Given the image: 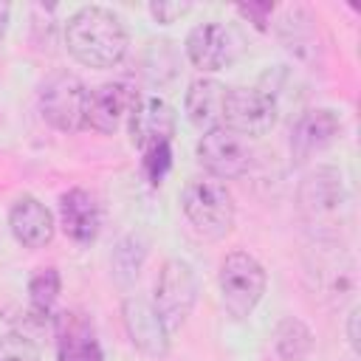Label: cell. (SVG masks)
Wrapping results in <instances>:
<instances>
[{"label": "cell", "mask_w": 361, "mask_h": 361, "mask_svg": "<svg viewBox=\"0 0 361 361\" xmlns=\"http://www.w3.org/2000/svg\"><path fill=\"white\" fill-rule=\"evenodd\" d=\"M68 54L93 71H110L121 65L130 51V34L124 20L107 6H82L65 20Z\"/></svg>", "instance_id": "obj_1"}, {"label": "cell", "mask_w": 361, "mask_h": 361, "mask_svg": "<svg viewBox=\"0 0 361 361\" xmlns=\"http://www.w3.org/2000/svg\"><path fill=\"white\" fill-rule=\"evenodd\" d=\"M296 214L313 240H338L350 220V192L344 172L333 164H316L296 183Z\"/></svg>", "instance_id": "obj_2"}, {"label": "cell", "mask_w": 361, "mask_h": 361, "mask_svg": "<svg viewBox=\"0 0 361 361\" xmlns=\"http://www.w3.org/2000/svg\"><path fill=\"white\" fill-rule=\"evenodd\" d=\"M305 279L313 296L330 307H341L355 296V259L341 240H313L305 254Z\"/></svg>", "instance_id": "obj_3"}, {"label": "cell", "mask_w": 361, "mask_h": 361, "mask_svg": "<svg viewBox=\"0 0 361 361\" xmlns=\"http://www.w3.org/2000/svg\"><path fill=\"white\" fill-rule=\"evenodd\" d=\"M180 212L206 240H223L234 228L237 206L231 189L217 178H192L180 192Z\"/></svg>", "instance_id": "obj_4"}, {"label": "cell", "mask_w": 361, "mask_h": 361, "mask_svg": "<svg viewBox=\"0 0 361 361\" xmlns=\"http://www.w3.org/2000/svg\"><path fill=\"white\" fill-rule=\"evenodd\" d=\"M217 288H220V302H223L226 313L234 322H243L262 302V296L268 290V274L254 254L234 248L220 262Z\"/></svg>", "instance_id": "obj_5"}, {"label": "cell", "mask_w": 361, "mask_h": 361, "mask_svg": "<svg viewBox=\"0 0 361 361\" xmlns=\"http://www.w3.org/2000/svg\"><path fill=\"white\" fill-rule=\"evenodd\" d=\"M87 85L71 71H54L39 85V113L59 133L85 130L87 116Z\"/></svg>", "instance_id": "obj_6"}, {"label": "cell", "mask_w": 361, "mask_h": 361, "mask_svg": "<svg viewBox=\"0 0 361 361\" xmlns=\"http://www.w3.org/2000/svg\"><path fill=\"white\" fill-rule=\"evenodd\" d=\"M197 274L195 268L180 259V257H169L155 279V293H152V305L161 313L164 324L169 327V333L180 330L186 324V319L195 310L197 302Z\"/></svg>", "instance_id": "obj_7"}, {"label": "cell", "mask_w": 361, "mask_h": 361, "mask_svg": "<svg viewBox=\"0 0 361 361\" xmlns=\"http://www.w3.org/2000/svg\"><path fill=\"white\" fill-rule=\"evenodd\" d=\"M183 51H186V59L197 71L217 73V71L228 68L243 54V39L231 25H226L220 20H206V23H197L189 28Z\"/></svg>", "instance_id": "obj_8"}, {"label": "cell", "mask_w": 361, "mask_h": 361, "mask_svg": "<svg viewBox=\"0 0 361 361\" xmlns=\"http://www.w3.org/2000/svg\"><path fill=\"white\" fill-rule=\"evenodd\" d=\"M121 324H124V333L130 338V344L147 355V358H155V361H164L172 350V333L169 327L164 324L161 313L155 310V305L144 296H124L121 299Z\"/></svg>", "instance_id": "obj_9"}, {"label": "cell", "mask_w": 361, "mask_h": 361, "mask_svg": "<svg viewBox=\"0 0 361 361\" xmlns=\"http://www.w3.org/2000/svg\"><path fill=\"white\" fill-rule=\"evenodd\" d=\"M195 152H197L200 166L217 180L240 178L254 164V149H251L248 138H243L226 127H214V130L203 133Z\"/></svg>", "instance_id": "obj_10"}, {"label": "cell", "mask_w": 361, "mask_h": 361, "mask_svg": "<svg viewBox=\"0 0 361 361\" xmlns=\"http://www.w3.org/2000/svg\"><path fill=\"white\" fill-rule=\"evenodd\" d=\"M279 110L259 87H228L223 104V127L243 135L259 138L276 127Z\"/></svg>", "instance_id": "obj_11"}, {"label": "cell", "mask_w": 361, "mask_h": 361, "mask_svg": "<svg viewBox=\"0 0 361 361\" xmlns=\"http://www.w3.org/2000/svg\"><path fill=\"white\" fill-rule=\"evenodd\" d=\"M344 118L333 107L302 110L290 127V158L293 164H307L313 155L324 152L341 138Z\"/></svg>", "instance_id": "obj_12"}, {"label": "cell", "mask_w": 361, "mask_h": 361, "mask_svg": "<svg viewBox=\"0 0 361 361\" xmlns=\"http://www.w3.org/2000/svg\"><path fill=\"white\" fill-rule=\"evenodd\" d=\"M178 127V116L175 107L158 96H138L130 116H127V130H130V141L133 147L152 149L158 144H172Z\"/></svg>", "instance_id": "obj_13"}, {"label": "cell", "mask_w": 361, "mask_h": 361, "mask_svg": "<svg viewBox=\"0 0 361 361\" xmlns=\"http://www.w3.org/2000/svg\"><path fill=\"white\" fill-rule=\"evenodd\" d=\"M56 361H104L96 327L82 310H59L51 319Z\"/></svg>", "instance_id": "obj_14"}, {"label": "cell", "mask_w": 361, "mask_h": 361, "mask_svg": "<svg viewBox=\"0 0 361 361\" xmlns=\"http://www.w3.org/2000/svg\"><path fill=\"white\" fill-rule=\"evenodd\" d=\"M138 93L127 82H104L90 90L87 96V116L85 127L102 135H113L130 116Z\"/></svg>", "instance_id": "obj_15"}, {"label": "cell", "mask_w": 361, "mask_h": 361, "mask_svg": "<svg viewBox=\"0 0 361 361\" xmlns=\"http://www.w3.org/2000/svg\"><path fill=\"white\" fill-rule=\"evenodd\" d=\"M8 231L23 248H45L56 234L54 212L34 195H20L8 209Z\"/></svg>", "instance_id": "obj_16"}, {"label": "cell", "mask_w": 361, "mask_h": 361, "mask_svg": "<svg viewBox=\"0 0 361 361\" xmlns=\"http://www.w3.org/2000/svg\"><path fill=\"white\" fill-rule=\"evenodd\" d=\"M276 37L285 45L288 54H293L299 62H319L322 59V37H319V17L305 6H288L282 8L276 20Z\"/></svg>", "instance_id": "obj_17"}, {"label": "cell", "mask_w": 361, "mask_h": 361, "mask_svg": "<svg viewBox=\"0 0 361 361\" xmlns=\"http://www.w3.org/2000/svg\"><path fill=\"white\" fill-rule=\"evenodd\" d=\"M228 87L212 76H197L189 82L183 93V113L192 127L200 133H209L214 127H223V104H226Z\"/></svg>", "instance_id": "obj_18"}, {"label": "cell", "mask_w": 361, "mask_h": 361, "mask_svg": "<svg viewBox=\"0 0 361 361\" xmlns=\"http://www.w3.org/2000/svg\"><path fill=\"white\" fill-rule=\"evenodd\" d=\"M59 226L65 228V234L79 243V245H90L99 237L102 228V212L96 197L87 189H68L59 197Z\"/></svg>", "instance_id": "obj_19"}, {"label": "cell", "mask_w": 361, "mask_h": 361, "mask_svg": "<svg viewBox=\"0 0 361 361\" xmlns=\"http://www.w3.org/2000/svg\"><path fill=\"white\" fill-rule=\"evenodd\" d=\"M313 330L299 316H282L274 327V350L282 361H305L313 353Z\"/></svg>", "instance_id": "obj_20"}, {"label": "cell", "mask_w": 361, "mask_h": 361, "mask_svg": "<svg viewBox=\"0 0 361 361\" xmlns=\"http://www.w3.org/2000/svg\"><path fill=\"white\" fill-rule=\"evenodd\" d=\"M147 248H149V243H147V237L138 234V231L124 234V237L116 243L110 265H113V279H116L121 288H127V285H133V282L138 279L141 265H144V259H147Z\"/></svg>", "instance_id": "obj_21"}, {"label": "cell", "mask_w": 361, "mask_h": 361, "mask_svg": "<svg viewBox=\"0 0 361 361\" xmlns=\"http://www.w3.org/2000/svg\"><path fill=\"white\" fill-rule=\"evenodd\" d=\"M62 290V276L56 268H39L28 279V307L39 319H54V305Z\"/></svg>", "instance_id": "obj_22"}, {"label": "cell", "mask_w": 361, "mask_h": 361, "mask_svg": "<svg viewBox=\"0 0 361 361\" xmlns=\"http://www.w3.org/2000/svg\"><path fill=\"white\" fill-rule=\"evenodd\" d=\"M0 361H42L37 344L23 333L0 336Z\"/></svg>", "instance_id": "obj_23"}, {"label": "cell", "mask_w": 361, "mask_h": 361, "mask_svg": "<svg viewBox=\"0 0 361 361\" xmlns=\"http://www.w3.org/2000/svg\"><path fill=\"white\" fill-rule=\"evenodd\" d=\"M141 155H144L141 166H144L147 180H149L152 186H158V183L166 178L169 166H172V149H169V144H158V147H152V149H144Z\"/></svg>", "instance_id": "obj_24"}, {"label": "cell", "mask_w": 361, "mask_h": 361, "mask_svg": "<svg viewBox=\"0 0 361 361\" xmlns=\"http://www.w3.org/2000/svg\"><path fill=\"white\" fill-rule=\"evenodd\" d=\"M147 11L152 14L155 23L169 25V23H178L183 14H189L192 6H189V3H175V0H158V3H149Z\"/></svg>", "instance_id": "obj_25"}, {"label": "cell", "mask_w": 361, "mask_h": 361, "mask_svg": "<svg viewBox=\"0 0 361 361\" xmlns=\"http://www.w3.org/2000/svg\"><path fill=\"white\" fill-rule=\"evenodd\" d=\"M237 14H243L245 20H251L254 28L265 31L268 23H271V14H274V6L271 3H243L237 6Z\"/></svg>", "instance_id": "obj_26"}, {"label": "cell", "mask_w": 361, "mask_h": 361, "mask_svg": "<svg viewBox=\"0 0 361 361\" xmlns=\"http://www.w3.org/2000/svg\"><path fill=\"white\" fill-rule=\"evenodd\" d=\"M358 319H361V310H358V305H353L350 307V313H347V341H350V347H353V353H358Z\"/></svg>", "instance_id": "obj_27"}, {"label": "cell", "mask_w": 361, "mask_h": 361, "mask_svg": "<svg viewBox=\"0 0 361 361\" xmlns=\"http://www.w3.org/2000/svg\"><path fill=\"white\" fill-rule=\"evenodd\" d=\"M8 17H11V8L6 3H0V42L6 37V28H8Z\"/></svg>", "instance_id": "obj_28"}, {"label": "cell", "mask_w": 361, "mask_h": 361, "mask_svg": "<svg viewBox=\"0 0 361 361\" xmlns=\"http://www.w3.org/2000/svg\"><path fill=\"white\" fill-rule=\"evenodd\" d=\"M347 361H358V358H355V355H353V358H347Z\"/></svg>", "instance_id": "obj_29"}]
</instances>
